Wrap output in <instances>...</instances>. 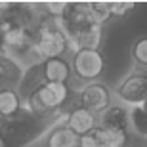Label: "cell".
I'll return each mask as SVG.
<instances>
[{
    "instance_id": "cell-8",
    "label": "cell",
    "mask_w": 147,
    "mask_h": 147,
    "mask_svg": "<svg viewBox=\"0 0 147 147\" xmlns=\"http://www.w3.org/2000/svg\"><path fill=\"white\" fill-rule=\"evenodd\" d=\"M40 73L44 82H55V84H69L73 76L71 63L65 57H52L40 61Z\"/></svg>"
},
{
    "instance_id": "cell-6",
    "label": "cell",
    "mask_w": 147,
    "mask_h": 147,
    "mask_svg": "<svg viewBox=\"0 0 147 147\" xmlns=\"http://www.w3.org/2000/svg\"><path fill=\"white\" fill-rule=\"evenodd\" d=\"M78 105H82L84 109H88L90 113H94L98 117L99 113H103L111 103V90L105 86L103 82H92V84H84L78 90Z\"/></svg>"
},
{
    "instance_id": "cell-3",
    "label": "cell",
    "mask_w": 147,
    "mask_h": 147,
    "mask_svg": "<svg viewBox=\"0 0 147 147\" xmlns=\"http://www.w3.org/2000/svg\"><path fill=\"white\" fill-rule=\"evenodd\" d=\"M33 42H34V52H36L40 61L52 59V57H63L67 50H71L69 36L59 25V19L48 17L44 13L38 16V23L33 31Z\"/></svg>"
},
{
    "instance_id": "cell-2",
    "label": "cell",
    "mask_w": 147,
    "mask_h": 147,
    "mask_svg": "<svg viewBox=\"0 0 147 147\" xmlns=\"http://www.w3.org/2000/svg\"><path fill=\"white\" fill-rule=\"evenodd\" d=\"M78 103V94L69 84L44 82L23 99V107L44 119H61L73 105Z\"/></svg>"
},
{
    "instance_id": "cell-5",
    "label": "cell",
    "mask_w": 147,
    "mask_h": 147,
    "mask_svg": "<svg viewBox=\"0 0 147 147\" xmlns=\"http://www.w3.org/2000/svg\"><path fill=\"white\" fill-rule=\"evenodd\" d=\"M115 96L124 107H142L147 103V71H134L115 88Z\"/></svg>"
},
{
    "instance_id": "cell-13",
    "label": "cell",
    "mask_w": 147,
    "mask_h": 147,
    "mask_svg": "<svg viewBox=\"0 0 147 147\" xmlns=\"http://www.w3.org/2000/svg\"><path fill=\"white\" fill-rule=\"evenodd\" d=\"M23 109V98L16 88L0 86V117H13Z\"/></svg>"
},
{
    "instance_id": "cell-4",
    "label": "cell",
    "mask_w": 147,
    "mask_h": 147,
    "mask_svg": "<svg viewBox=\"0 0 147 147\" xmlns=\"http://www.w3.org/2000/svg\"><path fill=\"white\" fill-rule=\"evenodd\" d=\"M71 75L76 82H99L105 71V57L99 50H75L71 57Z\"/></svg>"
},
{
    "instance_id": "cell-11",
    "label": "cell",
    "mask_w": 147,
    "mask_h": 147,
    "mask_svg": "<svg viewBox=\"0 0 147 147\" xmlns=\"http://www.w3.org/2000/svg\"><path fill=\"white\" fill-rule=\"evenodd\" d=\"M23 73H25V69L16 59H11L6 54H0V86L2 88L17 86L23 78Z\"/></svg>"
},
{
    "instance_id": "cell-1",
    "label": "cell",
    "mask_w": 147,
    "mask_h": 147,
    "mask_svg": "<svg viewBox=\"0 0 147 147\" xmlns=\"http://www.w3.org/2000/svg\"><path fill=\"white\" fill-rule=\"evenodd\" d=\"M63 120L65 117L44 119L33 115L25 107L13 117H0V147H29Z\"/></svg>"
},
{
    "instance_id": "cell-10",
    "label": "cell",
    "mask_w": 147,
    "mask_h": 147,
    "mask_svg": "<svg viewBox=\"0 0 147 147\" xmlns=\"http://www.w3.org/2000/svg\"><path fill=\"white\" fill-rule=\"evenodd\" d=\"M44 147H80V136H76L71 128L61 122L46 134Z\"/></svg>"
},
{
    "instance_id": "cell-17",
    "label": "cell",
    "mask_w": 147,
    "mask_h": 147,
    "mask_svg": "<svg viewBox=\"0 0 147 147\" xmlns=\"http://www.w3.org/2000/svg\"><path fill=\"white\" fill-rule=\"evenodd\" d=\"M136 8L134 2H111V16L113 17H124Z\"/></svg>"
},
{
    "instance_id": "cell-7",
    "label": "cell",
    "mask_w": 147,
    "mask_h": 147,
    "mask_svg": "<svg viewBox=\"0 0 147 147\" xmlns=\"http://www.w3.org/2000/svg\"><path fill=\"white\" fill-rule=\"evenodd\" d=\"M63 124H65L67 128H71L76 136L82 138V136H86V134H90V132L98 126V117L94 113H90L88 109H84L82 105L76 103L67 111Z\"/></svg>"
},
{
    "instance_id": "cell-15",
    "label": "cell",
    "mask_w": 147,
    "mask_h": 147,
    "mask_svg": "<svg viewBox=\"0 0 147 147\" xmlns=\"http://www.w3.org/2000/svg\"><path fill=\"white\" fill-rule=\"evenodd\" d=\"M88 11H90V19L96 25L103 27L111 17V2H88Z\"/></svg>"
},
{
    "instance_id": "cell-12",
    "label": "cell",
    "mask_w": 147,
    "mask_h": 147,
    "mask_svg": "<svg viewBox=\"0 0 147 147\" xmlns=\"http://www.w3.org/2000/svg\"><path fill=\"white\" fill-rule=\"evenodd\" d=\"M90 134L98 142L99 147H128V142H130L128 132H122V130H109V128L96 126Z\"/></svg>"
},
{
    "instance_id": "cell-18",
    "label": "cell",
    "mask_w": 147,
    "mask_h": 147,
    "mask_svg": "<svg viewBox=\"0 0 147 147\" xmlns=\"http://www.w3.org/2000/svg\"><path fill=\"white\" fill-rule=\"evenodd\" d=\"M80 147H99L98 142L92 138V134H86V136L80 138Z\"/></svg>"
},
{
    "instance_id": "cell-14",
    "label": "cell",
    "mask_w": 147,
    "mask_h": 147,
    "mask_svg": "<svg viewBox=\"0 0 147 147\" xmlns=\"http://www.w3.org/2000/svg\"><path fill=\"white\" fill-rule=\"evenodd\" d=\"M132 61L138 67V71H147V34L138 36L132 44Z\"/></svg>"
},
{
    "instance_id": "cell-16",
    "label": "cell",
    "mask_w": 147,
    "mask_h": 147,
    "mask_svg": "<svg viewBox=\"0 0 147 147\" xmlns=\"http://www.w3.org/2000/svg\"><path fill=\"white\" fill-rule=\"evenodd\" d=\"M130 126L136 134L147 138V107H132L130 109Z\"/></svg>"
},
{
    "instance_id": "cell-9",
    "label": "cell",
    "mask_w": 147,
    "mask_h": 147,
    "mask_svg": "<svg viewBox=\"0 0 147 147\" xmlns=\"http://www.w3.org/2000/svg\"><path fill=\"white\" fill-rule=\"evenodd\" d=\"M98 126L99 128H109V130L128 132V128H130V109L111 103L103 113L98 115Z\"/></svg>"
}]
</instances>
